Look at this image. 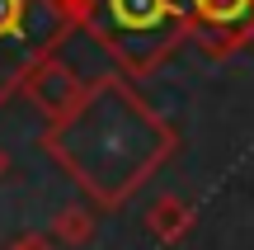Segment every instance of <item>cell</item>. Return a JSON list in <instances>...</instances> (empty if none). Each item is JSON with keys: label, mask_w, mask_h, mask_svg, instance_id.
<instances>
[{"label": "cell", "mask_w": 254, "mask_h": 250, "mask_svg": "<svg viewBox=\"0 0 254 250\" xmlns=\"http://www.w3.org/2000/svg\"><path fill=\"white\" fill-rule=\"evenodd\" d=\"M43 151L80 184L94 208L113 213L136 198L165 161L179 151V128L132 85V76L104 71L85 81L80 99L47 123Z\"/></svg>", "instance_id": "obj_1"}, {"label": "cell", "mask_w": 254, "mask_h": 250, "mask_svg": "<svg viewBox=\"0 0 254 250\" xmlns=\"http://www.w3.org/2000/svg\"><path fill=\"white\" fill-rule=\"evenodd\" d=\"M80 28L123 76L146 81L189 43V0H85Z\"/></svg>", "instance_id": "obj_2"}, {"label": "cell", "mask_w": 254, "mask_h": 250, "mask_svg": "<svg viewBox=\"0 0 254 250\" xmlns=\"http://www.w3.org/2000/svg\"><path fill=\"white\" fill-rule=\"evenodd\" d=\"M85 24V0H0V104Z\"/></svg>", "instance_id": "obj_3"}, {"label": "cell", "mask_w": 254, "mask_h": 250, "mask_svg": "<svg viewBox=\"0 0 254 250\" xmlns=\"http://www.w3.org/2000/svg\"><path fill=\"white\" fill-rule=\"evenodd\" d=\"M189 38L207 57H231L254 38V0H189Z\"/></svg>", "instance_id": "obj_4"}, {"label": "cell", "mask_w": 254, "mask_h": 250, "mask_svg": "<svg viewBox=\"0 0 254 250\" xmlns=\"http://www.w3.org/2000/svg\"><path fill=\"white\" fill-rule=\"evenodd\" d=\"M80 90H85L80 71H75V66H66L62 52H52L47 62H38L33 71L24 76V85H19V94H24V99L33 104V109L43 113L47 123L62 118V113L71 109L75 99H80Z\"/></svg>", "instance_id": "obj_5"}, {"label": "cell", "mask_w": 254, "mask_h": 250, "mask_svg": "<svg viewBox=\"0 0 254 250\" xmlns=\"http://www.w3.org/2000/svg\"><path fill=\"white\" fill-rule=\"evenodd\" d=\"M193 208L184 203L179 194H165V198H155L151 208H146V232L155 236V241H165V246H179L184 236L193 232Z\"/></svg>", "instance_id": "obj_6"}, {"label": "cell", "mask_w": 254, "mask_h": 250, "mask_svg": "<svg viewBox=\"0 0 254 250\" xmlns=\"http://www.w3.org/2000/svg\"><path fill=\"white\" fill-rule=\"evenodd\" d=\"M52 236L62 246H85L94 236V217L85 213V208H62V213L52 217Z\"/></svg>", "instance_id": "obj_7"}, {"label": "cell", "mask_w": 254, "mask_h": 250, "mask_svg": "<svg viewBox=\"0 0 254 250\" xmlns=\"http://www.w3.org/2000/svg\"><path fill=\"white\" fill-rule=\"evenodd\" d=\"M9 250H52V241H47V236H33V232H28V236H19V241L9 246Z\"/></svg>", "instance_id": "obj_8"}, {"label": "cell", "mask_w": 254, "mask_h": 250, "mask_svg": "<svg viewBox=\"0 0 254 250\" xmlns=\"http://www.w3.org/2000/svg\"><path fill=\"white\" fill-rule=\"evenodd\" d=\"M5 175H9V151L0 147V179H5Z\"/></svg>", "instance_id": "obj_9"}]
</instances>
